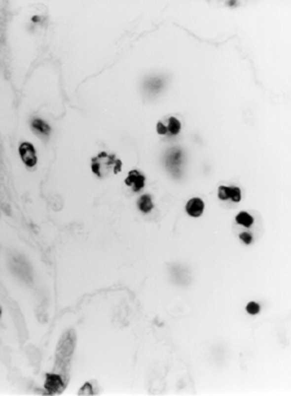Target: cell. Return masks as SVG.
<instances>
[{
    "instance_id": "6da1fadb",
    "label": "cell",
    "mask_w": 291,
    "mask_h": 396,
    "mask_svg": "<svg viewBox=\"0 0 291 396\" xmlns=\"http://www.w3.org/2000/svg\"><path fill=\"white\" fill-rule=\"evenodd\" d=\"M74 347H75V334H74V330H69L60 339L57 352H56V372L64 378L66 383L69 381L70 363H72Z\"/></svg>"
},
{
    "instance_id": "7a4b0ae2",
    "label": "cell",
    "mask_w": 291,
    "mask_h": 396,
    "mask_svg": "<svg viewBox=\"0 0 291 396\" xmlns=\"http://www.w3.org/2000/svg\"><path fill=\"white\" fill-rule=\"evenodd\" d=\"M91 169L99 178H107L113 174H118L122 170V162L113 154L100 153L92 158Z\"/></svg>"
},
{
    "instance_id": "3957f363",
    "label": "cell",
    "mask_w": 291,
    "mask_h": 396,
    "mask_svg": "<svg viewBox=\"0 0 291 396\" xmlns=\"http://www.w3.org/2000/svg\"><path fill=\"white\" fill-rule=\"evenodd\" d=\"M180 129H182V123L174 116H168L166 120H159L157 123V132L161 135L174 137V135L180 133Z\"/></svg>"
},
{
    "instance_id": "277c9868",
    "label": "cell",
    "mask_w": 291,
    "mask_h": 396,
    "mask_svg": "<svg viewBox=\"0 0 291 396\" xmlns=\"http://www.w3.org/2000/svg\"><path fill=\"white\" fill-rule=\"evenodd\" d=\"M166 165L168 166V170L172 172L174 176H179V170L182 169V154L180 149L168 150L165 156Z\"/></svg>"
},
{
    "instance_id": "5b68a950",
    "label": "cell",
    "mask_w": 291,
    "mask_h": 396,
    "mask_svg": "<svg viewBox=\"0 0 291 396\" xmlns=\"http://www.w3.org/2000/svg\"><path fill=\"white\" fill-rule=\"evenodd\" d=\"M65 387L66 382L60 374H57V373H47L44 382V389L47 390V393L52 394V395L61 394L65 390Z\"/></svg>"
},
{
    "instance_id": "8992f818",
    "label": "cell",
    "mask_w": 291,
    "mask_h": 396,
    "mask_svg": "<svg viewBox=\"0 0 291 396\" xmlns=\"http://www.w3.org/2000/svg\"><path fill=\"white\" fill-rule=\"evenodd\" d=\"M18 153H20L21 159L25 163V165L29 168L36 165V151H35L33 143L22 142L18 147Z\"/></svg>"
},
{
    "instance_id": "52a82bcc",
    "label": "cell",
    "mask_w": 291,
    "mask_h": 396,
    "mask_svg": "<svg viewBox=\"0 0 291 396\" xmlns=\"http://www.w3.org/2000/svg\"><path fill=\"white\" fill-rule=\"evenodd\" d=\"M126 185L134 190L135 193H137V191H140V190L145 186V176L144 174H141V173L136 169L130 170L128 174H127Z\"/></svg>"
},
{
    "instance_id": "ba28073f",
    "label": "cell",
    "mask_w": 291,
    "mask_h": 396,
    "mask_svg": "<svg viewBox=\"0 0 291 396\" xmlns=\"http://www.w3.org/2000/svg\"><path fill=\"white\" fill-rule=\"evenodd\" d=\"M218 197L220 200H232L234 203L241 201V189L236 186H220L218 190Z\"/></svg>"
},
{
    "instance_id": "9c48e42d",
    "label": "cell",
    "mask_w": 291,
    "mask_h": 396,
    "mask_svg": "<svg viewBox=\"0 0 291 396\" xmlns=\"http://www.w3.org/2000/svg\"><path fill=\"white\" fill-rule=\"evenodd\" d=\"M185 210H186V213L189 216L197 218V217L202 216L203 210H205V203L199 198H192V199H189V201L185 205Z\"/></svg>"
},
{
    "instance_id": "30bf717a",
    "label": "cell",
    "mask_w": 291,
    "mask_h": 396,
    "mask_svg": "<svg viewBox=\"0 0 291 396\" xmlns=\"http://www.w3.org/2000/svg\"><path fill=\"white\" fill-rule=\"evenodd\" d=\"M137 207H139V209L143 213H149L154 208V204H153L150 195H143V197H140V199L137 200Z\"/></svg>"
},
{
    "instance_id": "8fae6325",
    "label": "cell",
    "mask_w": 291,
    "mask_h": 396,
    "mask_svg": "<svg viewBox=\"0 0 291 396\" xmlns=\"http://www.w3.org/2000/svg\"><path fill=\"white\" fill-rule=\"evenodd\" d=\"M31 126H33V128H34L36 132H39L43 135H48L49 133H51V127H49L45 122H43L41 119H34L33 123H31Z\"/></svg>"
},
{
    "instance_id": "7c38bea8",
    "label": "cell",
    "mask_w": 291,
    "mask_h": 396,
    "mask_svg": "<svg viewBox=\"0 0 291 396\" xmlns=\"http://www.w3.org/2000/svg\"><path fill=\"white\" fill-rule=\"evenodd\" d=\"M236 222L243 227H250L254 224V218L247 212H240L236 216Z\"/></svg>"
},
{
    "instance_id": "4fadbf2b",
    "label": "cell",
    "mask_w": 291,
    "mask_h": 396,
    "mask_svg": "<svg viewBox=\"0 0 291 396\" xmlns=\"http://www.w3.org/2000/svg\"><path fill=\"white\" fill-rule=\"evenodd\" d=\"M246 311L250 314V315H256L260 312V306L256 302H249L246 305Z\"/></svg>"
},
{
    "instance_id": "5bb4252c",
    "label": "cell",
    "mask_w": 291,
    "mask_h": 396,
    "mask_svg": "<svg viewBox=\"0 0 291 396\" xmlns=\"http://www.w3.org/2000/svg\"><path fill=\"white\" fill-rule=\"evenodd\" d=\"M78 395H93V389L91 386V383H86L82 389L79 390Z\"/></svg>"
},
{
    "instance_id": "9a60e30c",
    "label": "cell",
    "mask_w": 291,
    "mask_h": 396,
    "mask_svg": "<svg viewBox=\"0 0 291 396\" xmlns=\"http://www.w3.org/2000/svg\"><path fill=\"white\" fill-rule=\"evenodd\" d=\"M240 239L245 244H251V241H253V236H251V235L249 234V232H241Z\"/></svg>"
},
{
    "instance_id": "2e32d148",
    "label": "cell",
    "mask_w": 291,
    "mask_h": 396,
    "mask_svg": "<svg viewBox=\"0 0 291 396\" xmlns=\"http://www.w3.org/2000/svg\"><path fill=\"white\" fill-rule=\"evenodd\" d=\"M0 318H1V307H0Z\"/></svg>"
}]
</instances>
